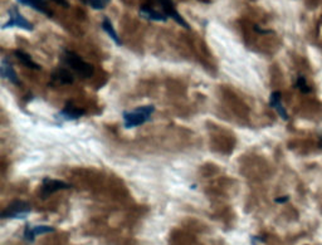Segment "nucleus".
I'll use <instances>...</instances> for the list:
<instances>
[{"instance_id":"f257e3e1","label":"nucleus","mask_w":322,"mask_h":245,"mask_svg":"<svg viewBox=\"0 0 322 245\" xmlns=\"http://www.w3.org/2000/svg\"><path fill=\"white\" fill-rule=\"evenodd\" d=\"M60 62L68 68L72 69L76 74L80 75L81 78H90L93 75L95 67L91 63H87L75 52L71 50H63L60 54Z\"/></svg>"},{"instance_id":"f03ea898","label":"nucleus","mask_w":322,"mask_h":245,"mask_svg":"<svg viewBox=\"0 0 322 245\" xmlns=\"http://www.w3.org/2000/svg\"><path fill=\"white\" fill-rule=\"evenodd\" d=\"M155 112V106H141V107L135 108L133 111H126L122 113L123 118V127L130 130V128L139 127L150 120L153 113Z\"/></svg>"},{"instance_id":"7ed1b4c3","label":"nucleus","mask_w":322,"mask_h":245,"mask_svg":"<svg viewBox=\"0 0 322 245\" xmlns=\"http://www.w3.org/2000/svg\"><path fill=\"white\" fill-rule=\"evenodd\" d=\"M32 213V206L23 200H15L2 213V219H27Z\"/></svg>"},{"instance_id":"20e7f679","label":"nucleus","mask_w":322,"mask_h":245,"mask_svg":"<svg viewBox=\"0 0 322 245\" xmlns=\"http://www.w3.org/2000/svg\"><path fill=\"white\" fill-rule=\"evenodd\" d=\"M20 28V29L28 30V32H32L34 29V25L29 22V20L25 19L22 14L19 13L17 7H13L9 9V20H8L5 24L2 25V29H8V28Z\"/></svg>"},{"instance_id":"39448f33","label":"nucleus","mask_w":322,"mask_h":245,"mask_svg":"<svg viewBox=\"0 0 322 245\" xmlns=\"http://www.w3.org/2000/svg\"><path fill=\"white\" fill-rule=\"evenodd\" d=\"M72 188L68 183L63 180H57V179L45 178L42 181V188H40V198L45 199L52 194L57 193L60 190H67V189Z\"/></svg>"},{"instance_id":"423d86ee","label":"nucleus","mask_w":322,"mask_h":245,"mask_svg":"<svg viewBox=\"0 0 322 245\" xmlns=\"http://www.w3.org/2000/svg\"><path fill=\"white\" fill-rule=\"evenodd\" d=\"M85 115V111L82 108H78L75 103L68 102L59 112L55 115V120L58 121H75L81 118Z\"/></svg>"},{"instance_id":"0eeeda50","label":"nucleus","mask_w":322,"mask_h":245,"mask_svg":"<svg viewBox=\"0 0 322 245\" xmlns=\"http://www.w3.org/2000/svg\"><path fill=\"white\" fill-rule=\"evenodd\" d=\"M160 5L162 10H164V14L166 15L167 18H171L172 20H175V22H176L179 25H181L182 28L189 29L190 25L187 24L186 20H185L184 18L179 14V12H177L176 8H175L172 0H160Z\"/></svg>"},{"instance_id":"6e6552de","label":"nucleus","mask_w":322,"mask_h":245,"mask_svg":"<svg viewBox=\"0 0 322 245\" xmlns=\"http://www.w3.org/2000/svg\"><path fill=\"white\" fill-rule=\"evenodd\" d=\"M0 75H2V78L8 79L10 83H13V85H20L17 73H15L14 68H13V64L7 59V58H3L2 63H0Z\"/></svg>"},{"instance_id":"1a4fd4ad","label":"nucleus","mask_w":322,"mask_h":245,"mask_svg":"<svg viewBox=\"0 0 322 245\" xmlns=\"http://www.w3.org/2000/svg\"><path fill=\"white\" fill-rule=\"evenodd\" d=\"M52 80L57 85H72L75 82V75L70 72L68 68H57L52 73Z\"/></svg>"},{"instance_id":"9d476101","label":"nucleus","mask_w":322,"mask_h":245,"mask_svg":"<svg viewBox=\"0 0 322 245\" xmlns=\"http://www.w3.org/2000/svg\"><path fill=\"white\" fill-rule=\"evenodd\" d=\"M17 2L19 3V4L25 5V7L32 8V9H34L35 12L40 13V14H44L45 17L48 18H50L53 15L49 8H48L47 3H45L44 0H17Z\"/></svg>"},{"instance_id":"9b49d317","label":"nucleus","mask_w":322,"mask_h":245,"mask_svg":"<svg viewBox=\"0 0 322 245\" xmlns=\"http://www.w3.org/2000/svg\"><path fill=\"white\" fill-rule=\"evenodd\" d=\"M270 106L277 111V113L281 116L282 120L285 121L288 120L287 111L285 110V107L282 106V101H281V92L276 91V92H273L272 95L270 96Z\"/></svg>"},{"instance_id":"f8f14e48","label":"nucleus","mask_w":322,"mask_h":245,"mask_svg":"<svg viewBox=\"0 0 322 245\" xmlns=\"http://www.w3.org/2000/svg\"><path fill=\"white\" fill-rule=\"evenodd\" d=\"M140 15L145 19L151 20V22H167V17L164 13L158 12L155 9H151L149 7H141L140 8Z\"/></svg>"},{"instance_id":"ddd939ff","label":"nucleus","mask_w":322,"mask_h":245,"mask_svg":"<svg viewBox=\"0 0 322 245\" xmlns=\"http://www.w3.org/2000/svg\"><path fill=\"white\" fill-rule=\"evenodd\" d=\"M14 55L17 57V59L19 60L22 64H24L25 67L30 68V69H35V70H39L40 69V65L37 64V63L33 60V58L30 57L28 53H25L24 50H20V49H17L14 50Z\"/></svg>"},{"instance_id":"4468645a","label":"nucleus","mask_w":322,"mask_h":245,"mask_svg":"<svg viewBox=\"0 0 322 245\" xmlns=\"http://www.w3.org/2000/svg\"><path fill=\"white\" fill-rule=\"evenodd\" d=\"M101 25H102V29L105 30L106 34H107L108 37L111 38V40H113V42L116 43V45H121V44H122V42H121L120 37H118V34H117V32H116L115 28H113L112 22H111V20L108 19L107 17L103 18L102 24H101Z\"/></svg>"},{"instance_id":"2eb2a0df","label":"nucleus","mask_w":322,"mask_h":245,"mask_svg":"<svg viewBox=\"0 0 322 245\" xmlns=\"http://www.w3.org/2000/svg\"><path fill=\"white\" fill-rule=\"evenodd\" d=\"M81 2L95 10H102L105 9L108 4H110L111 0H81Z\"/></svg>"},{"instance_id":"dca6fc26","label":"nucleus","mask_w":322,"mask_h":245,"mask_svg":"<svg viewBox=\"0 0 322 245\" xmlns=\"http://www.w3.org/2000/svg\"><path fill=\"white\" fill-rule=\"evenodd\" d=\"M30 230H32L33 236H38V235H44V234H49L53 233L55 230L53 226L49 225H37V226H30Z\"/></svg>"},{"instance_id":"f3484780","label":"nucleus","mask_w":322,"mask_h":245,"mask_svg":"<svg viewBox=\"0 0 322 245\" xmlns=\"http://www.w3.org/2000/svg\"><path fill=\"white\" fill-rule=\"evenodd\" d=\"M295 88H298V90H300L301 92H303V93H310L311 92V88L307 86V82H306V78L302 77V75L297 78V80H296Z\"/></svg>"},{"instance_id":"a211bd4d","label":"nucleus","mask_w":322,"mask_h":245,"mask_svg":"<svg viewBox=\"0 0 322 245\" xmlns=\"http://www.w3.org/2000/svg\"><path fill=\"white\" fill-rule=\"evenodd\" d=\"M24 239L28 241V243H33L34 241V236H33L32 234V230H30V225L29 224H27L25 225V229H24Z\"/></svg>"},{"instance_id":"6ab92c4d","label":"nucleus","mask_w":322,"mask_h":245,"mask_svg":"<svg viewBox=\"0 0 322 245\" xmlns=\"http://www.w3.org/2000/svg\"><path fill=\"white\" fill-rule=\"evenodd\" d=\"M254 30L257 33H260V34H272V30L270 29H262V28H260L258 25H254Z\"/></svg>"},{"instance_id":"aec40b11","label":"nucleus","mask_w":322,"mask_h":245,"mask_svg":"<svg viewBox=\"0 0 322 245\" xmlns=\"http://www.w3.org/2000/svg\"><path fill=\"white\" fill-rule=\"evenodd\" d=\"M52 2H54L55 4L60 5V7H63V8H68V7H70V4H68L67 0H52Z\"/></svg>"},{"instance_id":"412c9836","label":"nucleus","mask_w":322,"mask_h":245,"mask_svg":"<svg viewBox=\"0 0 322 245\" xmlns=\"http://www.w3.org/2000/svg\"><path fill=\"white\" fill-rule=\"evenodd\" d=\"M288 200H290V198H288V196H282V198L275 199V203H277V204H285V203H287Z\"/></svg>"}]
</instances>
